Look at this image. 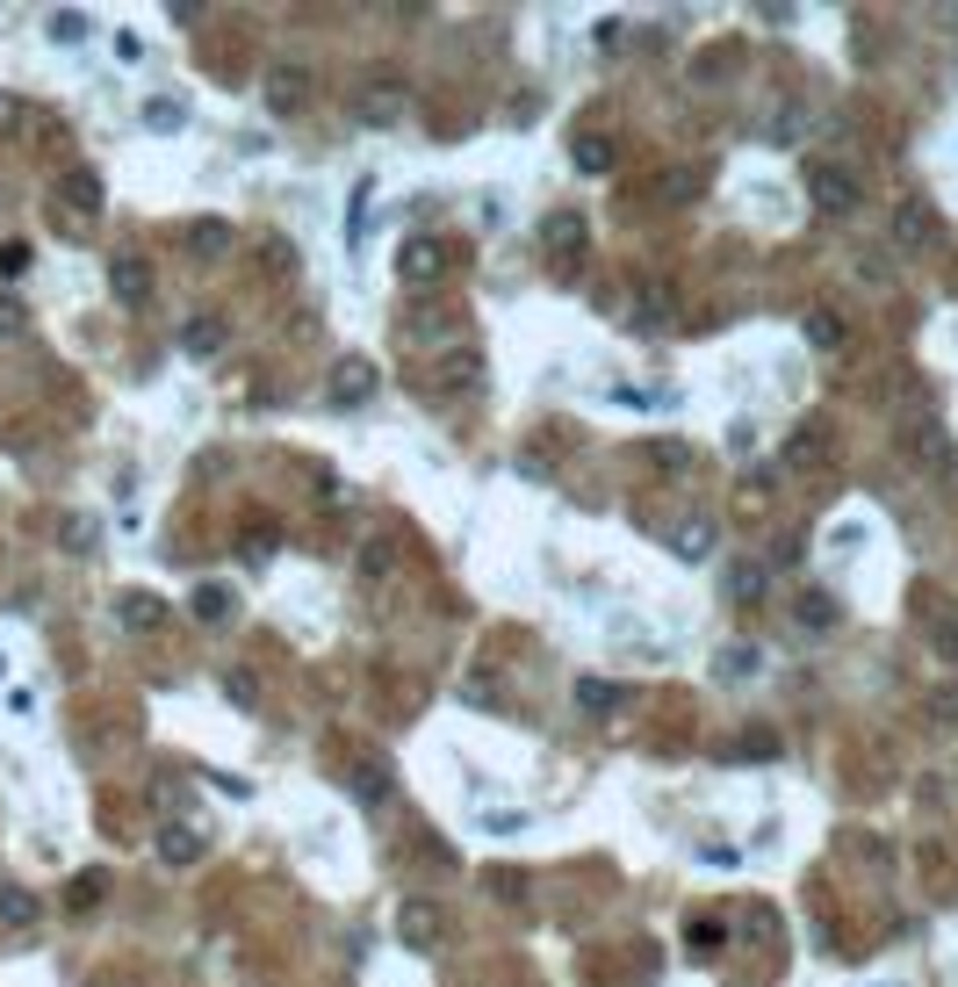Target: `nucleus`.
<instances>
[{"mask_svg": "<svg viewBox=\"0 0 958 987\" xmlns=\"http://www.w3.org/2000/svg\"><path fill=\"white\" fill-rule=\"evenodd\" d=\"M713 945H721V922L699 916V922H692V951H713Z\"/></svg>", "mask_w": 958, "mask_h": 987, "instance_id": "obj_37", "label": "nucleus"}, {"mask_svg": "<svg viewBox=\"0 0 958 987\" xmlns=\"http://www.w3.org/2000/svg\"><path fill=\"white\" fill-rule=\"evenodd\" d=\"M195 253H203V260H209V253H224V246H231V224H195Z\"/></svg>", "mask_w": 958, "mask_h": 987, "instance_id": "obj_27", "label": "nucleus"}, {"mask_svg": "<svg viewBox=\"0 0 958 987\" xmlns=\"http://www.w3.org/2000/svg\"><path fill=\"white\" fill-rule=\"evenodd\" d=\"M188 613L203 620V628H224V620H231V584H195Z\"/></svg>", "mask_w": 958, "mask_h": 987, "instance_id": "obj_16", "label": "nucleus"}, {"mask_svg": "<svg viewBox=\"0 0 958 987\" xmlns=\"http://www.w3.org/2000/svg\"><path fill=\"white\" fill-rule=\"evenodd\" d=\"M397 937H404L411 951H433L440 945V908L433 901H404L397 908Z\"/></svg>", "mask_w": 958, "mask_h": 987, "instance_id": "obj_8", "label": "nucleus"}, {"mask_svg": "<svg viewBox=\"0 0 958 987\" xmlns=\"http://www.w3.org/2000/svg\"><path fill=\"white\" fill-rule=\"evenodd\" d=\"M771 591V570L757 563V555H728V599H742V605H757Z\"/></svg>", "mask_w": 958, "mask_h": 987, "instance_id": "obj_12", "label": "nucleus"}, {"mask_svg": "<svg viewBox=\"0 0 958 987\" xmlns=\"http://www.w3.org/2000/svg\"><path fill=\"white\" fill-rule=\"evenodd\" d=\"M808 339L821 346V354H829V346H843V325H836L829 310H814V317H808Z\"/></svg>", "mask_w": 958, "mask_h": 987, "instance_id": "obj_32", "label": "nucleus"}, {"mask_svg": "<svg viewBox=\"0 0 958 987\" xmlns=\"http://www.w3.org/2000/svg\"><path fill=\"white\" fill-rule=\"evenodd\" d=\"M375 383H383V368H375L368 354H346V361H332V375H325V404L361 412V404L375 397Z\"/></svg>", "mask_w": 958, "mask_h": 987, "instance_id": "obj_1", "label": "nucleus"}, {"mask_svg": "<svg viewBox=\"0 0 958 987\" xmlns=\"http://www.w3.org/2000/svg\"><path fill=\"white\" fill-rule=\"evenodd\" d=\"M404 109H411L404 80H368V87L354 95V124H361V130H389V124H404Z\"/></svg>", "mask_w": 958, "mask_h": 987, "instance_id": "obj_2", "label": "nucleus"}, {"mask_svg": "<svg viewBox=\"0 0 958 987\" xmlns=\"http://www.w3.org/2000/svg\"><path fill=\"white\" fill-rule=\"evenodd\" d=\"M793 613H800V628H836V599H821V591H800Z\"/></svg>", "mask_w": 958, "mask_h": 987, "instance_id": "obj_22", "label": "nucleus"}, {"mask_svg": "<svg viewBox=\"0 0 958 987\" xmlns=\"http://www.w3.org/2000/svg\"><path fill=\"white\" fill-rule=\"evenodd\" d=\"M51 37H58V43H80V37H87V14H80V8H58V14H51Z\"/></svg>", "mask_w": 958, "mask_h": 987, "instance_id": "obj_31", "label": "nucleus"}, {"mask_svg": "<svg viewBox=\"0 0 958 987\" xmlns=\"http://www.w3.org/2000/svg\"><path fill=\"white\" fill-rule=\"evenodd\" d=\"M0 922H8V930H29V922H37V894H29V887H0Z\"/></svg>", "mask_w": 958, "mask_h": 987, "instance_id": "obj_18", "label": "nucleus"}, {"mask_svg": "<svg viewBox=\"0 0 958 987\" xmlns=\"http://www.w3.org/2000/svg\"><path fill=\"white\" fill-rule=\"evenodd\" d=\"M483 383V361H476V346H454L447 361H440V389H476Z\"/></svg>", "mask_w": 958, "mask_h": 987, "instance_id": "obj_15", "label": "nucleus"}, {"mask_svg": "<svg viewBox=\"0 0 958 987\" xmlns=\"http://www.w3.org/2000/svg\"><path fill=\"white\" fill-rule=\"evenodd\" d=\"M224 692H231L238 707H253V678H246V671H231V678H224Z\"/></svg>", "mask_w": 958, "mask_h": 987, "instance_id": "obj_38", "label": "nucleus"}, {"mask_svg": "<svg viewBox=\"0 0 958 987\" xmlns=\"http://www.w3.org/2000/svg\"><path fill=\"white\" fill-rule=\"evenodd\" d=\"M483 829H491V837H520V829H526V808H491V815H483Z\"/></svg>", "mask_w": 958, "mask_h": 987, "instance_id": "obj_30", "label": "nucleus"}, {"mask_svg": "<svg viewBox=\"0 0 958 987\" xmlns=\"http://www.w3.org/2000/svg\"><path fill=\"white\" fill-rule=\"evenodd\" d=\"M671 555H678V563H707V555H713V520H684L671 534Z\"/></svg>", "mask_w": 958, "mask_h": 987, "instance_id": "obj_14", "label": "nucleus"}, {"mask_svg": "<svg viewBox=\"0 0 958 987\" xmlns=\"http://www.w3.org/2000/svg\"><path fill=\"white\" fill-rule=\"evenodd\" d=\"M757 671V649L750 642H728L721 657H713V678H721V685H735V678H750Z\"/></svg>", "mask_w": 958, "mask_h": 987, "instance_id": "obj_19", "label": "nucleus"}, {"mask_svg": "<svg viewBox=\"0 0 958 987\" xmlns=\"http://www.w3.org/2000/svg\"><path fill=\"white\" fill-rule=\"evenodd\" d=\"M354 793L368 800V808H383V800L397 793V779H389V764H375V757H361V764H354Z\"/></svg>", "mask_w": 958, "mask_h": 987, "instance_id": "obj_17", "label": "nucleus"}, {"mask_svg": "<svg viewBox=\"0 0 958 987\" xmlns=\"http://www.w3.org/2000/svg\"><path fill=\"white\" fill-rule=\"evenodd\" d=\"M224 339H231L224 317H188V325H180V354H188V361H217Z\"/></svg>", "mask_w": 958, "mask_h": 987, "instance_id": "obj_10", "label": "nucleus"}, {"mask_svg": "<svg viewBox=\"0 0 958 987\" xmlns=\"http://www.w3.org/2000/svg\"><path fill=\"white\" fill-rule=\"evenodd\" d=\"M101 894H109V872H80V879L66 887V908H95Z\"/></svg>", "mask_w": 958, "mask_h": 987, "instance_id": "obj_24", "label": "nucleus"}, {"mask_svg": "<svg viewBox=\"0 0 958 987\" xmlns=\"http://www.w3.org/2000/svg\"><path fill=\"white\" fill-rule=\"evenodd\" d=\"M872 987H901V980H872Z\"/></svg>", "mask_w": 958, "mask_h": 987, "instance_id": "obj_40", "label": "nucleus"}, {"mask_svg": "<svg viewBox=\"0 0 958 987\" xmlns=\"http://www.w3.org/2000/svg\"><path fill=\"white\" fill-rule=\"evenodd\" d=\"M22 332H29V303L0 288V339H22Z\"/></svg>", "mask_w": 958, "mask_h": 987, "instance_id": "obj_25", "label": "nucleus"}, {"mask_svg": "<svg viewBox=\"0 0 958 987\" xmlns=\"http://www.w3.org/2000/svg\"><path fill=\"white\" fill-rule=\"evenodd\" d=\"M58 541H66L72 555H87V549H95V520H66V526H58Z\"/></svg>", "mask_w": 958, "mask_h": 987, "instance_id": "obj_33", "label": "nucleus"}, {"mask_svg": "<svg viewBox=\"0 0 958 987\" xmlns=\"http://www.w3.org/2000/svg\"><path fill=\"white\" fill-rule=\"evenodd\" d=\"M22 267H29V246H22V238H8V246H0V275H22Z\"/></svg>", "mask_w": 958, "mask_h": 987, "instance_id": "obj_36", "label": "nucleus"}, {"mask_svg": "<svg viewBox=\"0 0 958 987\" xmlns=\"http://www.w3.org/2000/svg\"><path fill=\"white\" fill-rule=\"evenodd\" d=\"M491 894L497 901H526V872H491Z\"/></svg>", "mask_w": 958, "mask_h": 987, "instance_id": "obj_35", "label": "nucleus"}, {"mask_svg": "<svg viewBox=\"0 0 958 987\" xmlns=\"http://www.w3.org/2000/svg\"><path fill=\"white\" fill-rule=\"evenodd\" d=\"M14 116H22V101H14V95H0V130H8Z\"/></svg>", "mask_w": 958, "mask_h": 987, "instance_id": "obj_39", "label": "nucleus"}, {"mask_svg": "<svg viewBox=\"0 0 958 987\" xmlns=\"http://www.w3.org/2000/svg\"><path fill=\"white\" fill-rule=\"evenodd\" d=\"M576 700H584L591 713H613V700H620V692H613V685H599V678H584V685H576Z\"/></svg>", "mask_w": 958, "mask_h": 987, "instance_id": "obj_34", "label": "nucleus"}, {"mask_svg": "<svg viewBox=\"0 0 958 987\" xmlns=\"http://www.w3.org/2000/svg\"><path fill=\"white\" fill-rule=\"evenodd\" d=\"M397 267H404V282H433L440 267H447V253H440V238H404Z\"/></svg>", "mask_w": 958, "mask_h": 987, "instance_id": "obj_13", "label": "nucleus"}, {"mask_svg": "<svg viewBox=\"0 0 958 987\" xmlns=\"http://www.w3.org/2000/svg\"><path fill=\"white\" fill-rule=\"evenodd\" d=\"M893 238H901L908 253H930L937 238H945V217H937V209L922 203V195H908V203L893 209Z\"/></svg>", "mask_w": 958, "mask_h": 987, "instance_id": "obj_3", "label": "nucleus"}, {"mask_svg": "<svg viewBox=\"0 0 958 987\" xmlns=\"http://www.w3.org/2000/svg\"><path fill=\"white\" fill-rule=\"evenodd\" d=\"M735 757H779V736H771V728H742Z\"/></svg>", "mask_w": 958, "mask_h": 987, "instance_id": "obj_29", "label": "nucleus"}, {"mask_svg": "<svg viewBox=\"0 0 958 987\" xmlns=\"http://www.w3.org/2000/svg\"><path fill=\"white\" fill-rule=\"evenodd\" d=\"M58 209H66V217H101V174L95 166H72V174L58 180Z\"/></svg>", "mask_w": 958, "mask_h": 987, "instance_id": "obj_6", "label": "nucleus"}, {"mask_svg": "<svg viewBox=\"0 0 958 987\" xmlns=\"http://www.w3.org/2000/svg\"><path fill=\"white\" fill-rule=\"evenodd\" d=\"M260 101H267V116H296L303 101H310V72H303V66H267Z\"/></svg>", "mask_w": 958, "mask_h": 987, "instance_id": "obj_5", "label": "nucleus"}, {"mask_svg": "<svg viewBox=\"0 0 958 987\" xmlns=\"http://www.w3.org/2000/svg\"><path fill=\"white\" fill-rule=\"evenodd\" d=\"M116 613H124L130 634H159V628H166V599H159V591H124V599H116Z\"/></svg>", "mask_w": 958, "mask_h": 987, "instance_id": "obj_9", "label": "nucleus"}, {"mask_svg": "<svg viewBox=\"0 0 958 987\" xmlns=\"http://www.w3.org/2000/svg\"><path fill=\"white\" fill-rule=\"evenodd\" d=\"M238 555H246V570H267L274 555H282V541H274V526H267V534H260V526H253V534L238 541Z\"/></svg>", "mask_w": 958, "mask_h": 987, "instance_id": "obj_23", "label": "nucleus"}, {"mask_svg": "<svg viewBox=\"0 0 958 987\" xmlns=\"http://www.w3.org/2000/svg\"><path fill=\"white\" fill-rule=\"evenodd\" d=\"M180 124H188V109H180L174 95H151V101H145V130H159V138H174Z\"/></svg>", "mask_w": 958, "mask_h": 987, "instance_id": "obj_20", "label": "nucleus"}, {"mask_svg": "<svg viewBox=\"0 0 958 987\" xmlns=\"http://www.w3.org/2000/svg\"><path fill=\"white\" fill-rule=\"evenodd\" d=\"M203 850H209V837L195 822H166L159 829V865H195Z\"/></svg>", "mask_w": 958, "mask_h": 987, "instance_id": "obj_11", "label": "nucleus"}, {"mask_svg": "<svg viewBox=\"0 0 958 987\" xmlns=\"http://www.w3.org/2000/svg\"><path fill=\"white\" fill-rule=\"evenodd\" d=\"M808 195L821 217H850L858 209V180L843 174V166H808Z\"/></svg>", "mask_w": 958, "mask_h": 987, "instance_id": "obj_4", "label": "nucleus"}, {"mask_svg": "<svg viewBox=\"0 0 958 987\" xmlns=\"http://www.w3.org/2000/svg\"><path fill=\"white\" fill-rule=\"evenodd\" d=\"M576 238H584V224L562 209V217H547V246H562V253H576Z\"/></svg>", "mask_w": 958, "mask_h": 987, "instance_id": "obj_28", "label": "nucleus"}, {"mask_svg": "<svg viewBox=\"0 0 958 987\" xmlns=\"http://www.w3.org/2000/svg\"><path fill=\"white\" fill-rule=\"evenodd\" d=\"M109 288H116V303L145 310V303H151V260H137V253H124V260L109 267Z\"/></svg>", "mask_w": 958, "mask_h": 987, "instance_id": "obj_7", "label": "nucleus"}, {"mask_svg": "<svg viewBox=\"0 0 958 987\" xmlns=\"http://www.w3.org/2000/svg\"><path fill=\"white\" fill-rule=\"evenodd\" d=\"M576 166H584V174H605V166H613V145H605V138H576Z\"/></svg>", "mask_w": 958, "mask_h": 987, "instance_id": "obj_26", "label": "nucleus"}, {"mask_svg": "<svg viewBox=\"0 0 958 987\" xmlns=\"http://www.w3.org/2000/svg\"><path fill=\"white\" fill-rule=\"evenodd\" d=\"M821 462V425H800V433H786V468H814Z\"/></svg>", "mask_w": 958, "mask_h": 987, "instance_id": "obj_21", "label": "nucleus"}]
</instances>
